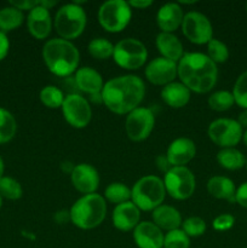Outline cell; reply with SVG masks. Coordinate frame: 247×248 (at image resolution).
Instances as JSON below:
<instances>
[{"instance_id":"7402d4cb","label":"cell","mask_w":247,"mask_h":248,"mask_svg":"<svg viewBox=\"0 0 247 248\" xmlns=\"http://www.w3.org/2000/svg\"><path fill=\"white\" fill-rule=\"evenodd\" d=\"M156 47L161 53V57L167 58L170 61L178 63L179 60L183 57L184 50L183 44L173 33H161L156 36Z\"/></svg>"},{"instance_id":"ac0fdd59","label":"cell","mask_w":247,"mask_h":248,"mask_svg":"<svg viewBox=\"0 0 247 248\" xmlns=\"http://www.w3.org/2000/svg\"><path fill=\"white\" fill-rule=\"evenodd\" d=\"M113 225L120 232H131L139 224L140 211L132 201L115 206L111 215Z\"/></svg>"},{"instance_id":"1f68e13d","label":"cell","mask_w":247,"mask_h":248,"mask_svg":"<svg viewBox=\"0 0 247 248\" xmlns=\"http://www.w3.org/2000/svg\"><path fill=\"white\" fill-rule=\"evenodd\" d=\"M64 94L61 91L58 87L53 86V85H48L45 86L40 91V101L45 107L50 109H57L61 108L64 101Z\"/></svg>"},{"instance_id":"484cf974","label":"cell","mask_w":247,"mask_h":248,"mask_svg":"<svg viewBox=\"0 0 247 248\" xmlns=\"http://www.w3.org/2000/svg\"><path fill=\"white\" fill-rule=\"evenodd\" d=\"M246 157L236 148H224L217 154V162L228 171H236L246 166Z\"/></svg>"},{"instance_id":"f907efd6","label":"cell","mask_w":247,"mask_h":248,"mask_svg":"<svg viewBox=\"0 0 247 248\" xmlns=\"http://www.w3.org/2000/svg\"><path fill=\"white\" fill-rule=\"evenodd\" d=\"M246 11H247V4H246Z\"/></svg>"},{"instance_id":"60d3db41","label":"cell","mask_w":247,"mask_h":248,"mask_svg":"<svg viewBox=\"0 0 247 248\" xmlns=\"http://www.w3.org/2000/svg\"><path fill=\"white\" fill-rule=\"evenodd\" d=\"M9 50H10L9 38H7L6 34L0 31V62L6 58L7 53H9Z\"/></svg>"},{"instance_id":"5b68a950","label":"cell","mask_w":247,"mask_h":248,"mask_svg":"<svg viewBox=\"0 0 247 248\" xmlns=\"http://www.w3.org/2000/svg\"><path fill=\"white\" fill-rule=\"evenodd\" d=\"M166 196L164 181L157 176H144L131 189V201L139 211H154L162 205Z\"/></svg>"},{"instance_id":"3957f363","label":"cell","mask_w":247,"mask_h":248,"mask_svg":"<svg viewBox=\"0 0 247 248\" xmlns=\"http://www.w3.org/2000/svg\"><path fill=\"white\" fill-rule=\"evenodd\" d=\"M43 60L52 74L65 78L77 70L80 53L72 41L51 39L43 47Z\"/></svg>"},{"instance_id":"e575fe53","label":"cell","mask_w":247,"mask_h":248,"mask_svg":"<svg viewBox=\"0 0 247 248\" xmlns=\"http://www.w3.org/2000/svg\"><path fill=\"white\" fill-rule=\"evenodd\" d=\"M190 237L182 229L167 232L164 237V248H189Z\"/></svg>"},{"instance_id":"c3c4849f","label":"cell","mask_w":247,"mask_h":248,"mask_svg":"<svg viewBox=\"0 0 247 248\" xmlns=\"http://www.w3.org/2000/svg\"><path fill=\"white\" fill-rule=\"evenodd\" d=\"M1 207H2V196L0 195V210H1Z\"/></svg>"},{"instance_id":"603a6c76","label":"cell","mask_w":247,"mask_h":248,"mask_svg":"<svg viewBox=\"0 0 247 248\" xmlns=\"http://www.w3.org/2000/svg\"><path fill=\"white\" fill-rule=\"evenodd\" d=\"M153 223L165 232L179 229L182 225V217L178 210L169 205H160L152 213Z\"/></svg>"},{"instance_id":"f6af8a7d","label":"cell","mask_w":247,"mask_h":248,"mask_svg":"<svg viewBox=\"0 0 247 248\" xmlns=\"http://www.w3.org/2000/svg\"><path fill=\"white\" fill-rule=\"evenodd\" d=\"M236 121L240 124V126H241L242 128H246L247 130V109H244V110L240 113Z\"/></svg>"},{"instance_id":"6da1fadb","label":"cell","mask_w":247,"mask_h":248,"mask_svg":"<svg viewBox=\"0 0 247 248\" xmlns=\"http://www.w3.org/2000/svg\"><path fill=\"white\" fill-rule=\"evenodd\" d=\"M104 106L114 114H130L142 103L145 85L137 75H121L108 80L101 92Z\"/></svg>"},{"instance_id":"4dcf8cb0","label":"cell","mask_w":247,"mask_h":248,"mask_svg":"<svg viewBox=\"0 0 247 248\" xmlns=\"http://www.w3.org/2000/svg\"><path fill=\"white\" fill-rule=\"evenodd\" d=\"M208 107L215 111H227L235 104L234 96L229 91H217L211 94L207 99Z\"/></svg>"},{"instance_id":"d4e9b609","label":"cell","mask_w":247,"mask_h":248,"mask_svg":"<svg viewBox=\"0 0 247 248\" xmlns=\"http://www.w3.org/2000/svg\"><path fill=\"white\" fill-rule=\"evenodd\" d=\"M207 191L211 196L219 200H227L229 202H235V188L234 182L224 176H215L208 179Z\"/></svg>"},{"instance_id":"836d02e7","label":"cell","mask_w":247,"mask_h":248,"mask_svg":"<svg viewBox=\"0 0 247 248\" xmlns=\"http://www.w3.org/2000/svg\"><path fill=\"white\" fill-rule=\"evenodd\" d=\"M207 57L212 62H215L216 64L227 62L228 58H229L228 46L223 41L218 40V39H212L207 44Z\"/></svg>"},{"instance_id":"ba28073f","label":"cell","mask_w":247,"mask_h":248,"mask_svg":"<svg viewBox=\"0 0 247 248\" xmlns=\"http://www.w3.org/2000/svg\"><path fill=\"white\" fill-rule=\"evenodd\" d=\"M113 58L119 67L126 70H137L147 61L148 51L138 39L126 38L114 45Z\"/></svg>"},{"instance_id":"5bb4252c","label":"cell","mask_w":247,"mask_h":248,"mask_svg":"<svg viewBox=\"0 0 247 248\" xmlns=\"http://www.w3.org/2000/svg\"><path fill=\"white\" fill-rule=\"evenodd\" d=\"M177 63L164 57H156L145 68V78L156 86H166L177 77Z\"/></svg>"},{"instance_id":"7dc6e473","label":"cell","mask_w":247,"mask_h":248,"mask_svg":"<svg viewBox=\"0 0 247 248\" xmlns=\"http://www.w3.org/2000/svg\"><path fill=\"white\" fill-rule=\"evenodd\" d=\"M242 140H244L245 145L247 147V130L244 132V136H242Z\"/></svg>"},{"instance_id":"d6986e66","label":"cell","mask_w":247,"mask_h":248,"mask_svg":"<svg viewBox=\"0 0 247 248\" xmlns=\"http://www.w3.org/2000/svg\"><path fill=\"white\" fill-rule=\"evenodd\" d=\"M164 237L162 230L153 222H140L133 230V240L138 248H162Z\"/></svg>"},{"instance_id":"83f0119b","label":"cell","mask_w":247,"mask_h":248,"mask_svg":"<svg viewBox=\"0 0 247 248\" xmlns=\"http://www.w3.org/2000/svg\"><path fill=\"white\" fill-rule=\"evenodd\" d=\"M17 132V123L9 110L0 108V144L10 142Z\"/></svg>"},{"instance_id":"74e56055","label":"cell","mask_w":247,"mask_h":248,"mask_svg":"<svg viewBox=\"0 0 247 248\" xmlns=\"http://www.w3.org/2000/svg\"><path fill=\"white\" fill-rule=\"evenodd\" d=\"M234 216L229 215V213H223V215L217 216L212 222L213 229L217 230V232H227V230L232 229L234 227Z\"/></svg>"},{"instance_id":"9a60e30c","label":"cell","mask_w":247,"mask_h":248,"mask_svg":"<svg viewBox=\"0 0 247 248\" xmlns=\"http://www.w3.org/2000/svg\"><path fill=\"white\" fill-rule=\"evenodd\" d=\"M73 186L84 195L94 194L99 186V174L93 166L89 164H79L70 173Z\"/></svg>"},{"instance_id":"52a82bcc","label":"cell","mask_w":247,"mask_h":248,"mask_svg":"<svg viewBox=\"0 0 247 248\" xmlns=\"http://www.w3.org/2000/svg\"><path fill=\"white\" fill-rule=\"evenodd\" d=\"M132 10L127 1L109 0L103 2L98 10V22L109 33H120L128 26Z\"/></svg>"},{"instance_id":"ffe728a7","label":"cell","mask_w":247,"mask_h":248,"mask_svg":"<svg viewBox=\"0 0 247 248\" xmlns=\"http://www.w3.org/2000/svg\"><path fill=\"white\" fill-rule=\"evenodd\" d=\"M184 14L181 5L169 2L162 5L156 14V23L164 33H173L183 23Z\"/></svg>"},{"instance_id":"8992f818","label":"cell","mask_w":247,"mask_h":248,"mask_svg":"<svg viewBox=\"0 0 247 248\" xmlns=\"http://www.w3.org/2000/svg\"><path fill=\"white\" fill-rule=\"evenodd\" d=\"M86 22L87 17L85 10L74 2L60 7L53 18V27L61 39L70 41L79 38L84 33Z\"/></svg>"},{"instance_id":"4fadbf2b","label":"cell","mask_w":247,"mask_h":248,"mask_svg":"<svg viewBox=\"0 0 247 248\" xmlns=\"http://www.w3.org/2000/svg\"><path fill=\"white\" fill-rule=\"evenodd\" d=\"M154 113L148 108L138 107L126 116V135L133 142H142L149 137L153 128H154Z\"/></svg>"},{"instance_id":"30bf717a","label":"cell","mask_w":247,"mask_h":248,"mask_svg":"<svg viewBox=\"0 0 247 248\" xmlns=\"http://www.w3.org/2000/svg\"><path fill=\"white\" fill-rule=\"evenodd\" d=\"M208 138L216 145L224 148H235L244 136V128L236 120L232 119H217L212 121L207 130Z\"/></svg>"},{"instance_id":"816d5d0a","label":"cell","mask_w":247,"mask_h":248,"mask_svg":"<svg viewBox=\"0 0 247 248\" xmlns=\"http://www.w3.org/2000/svg\"><path fill=\"white\" fill-rule=\"evenodd\" d=\"M162 248H164V247H162Z\"/></svg>"},{"instance_id":"8fae6325","label":"cell","mask_w":247,"mask_h":248,"mask_svg":"<svg viewBox=\"0 0 247 248\" xmlns=\"http://www.w3.org/2000/svg\"><path fill=\"white\" fill-rule=\"evenodd\" d=\"M62 113L64 120L74 128H84L90 124L92 109L89 101L81 94L70 93L63 101Z\"/></svg>"},{"instance_id":"681fc988","label":"cell","mask_w":247,"mask_h":248,"mask_svg":"<svg viewBox=\"0 0 247 248\" xmlns=\"http://www.w3.org/2000/svg\"><path fill=\"white\" fill-rule=\"evenodd\" d=\"M246 170H247V160H246Z\"/></svg>"},{"instance_id":"f546056e","label":"cell","mask_w":247,"mask_h":248,"mask_svg":"<svg viewBox=\"0 0 247 248\" xmlns=\"http://www.w3.org/2000/svg\"><path fill=\"white\" fill-rule=\"evenodd\" d=\"M89 53L96 60H108L113 57L114 45L104 38H96L90 41L87 46Z\"/></svg>"},{"instance_id":"d6a6232c","label":"cell","mask_w":247,"mask_h":248,"mask_svg":"<svg viewBox=\"0 0 247 248\" xmlns=\"http://www.w3.org/2000/svg\"><path fill=\"white\" fill-rule=\"evenodd\" d=\"M0 195L7 200H18L23 195V189L16 179L4 176L0 179Z\"/></svg>"},{"instance_id":"f35d334b","label":"cell","mask_w":247,"mask_h":248,"mask_svg":"<svg viewBox=\"0 0 247 248\" xmlns=\"http://www.w3.org/2000/svg\"><path fill=\"white\" fill-rule=\"evenodd\" d=\"M235 202L239 203L241 207L247 208V182L242 183L235 193Z\"/></svg>"},{"instance_id":"8d00e7d4","label":"cell","mask_w":247,"mask_h":248,"mask_svg":"<svg viewBox=\"0 0 247 248\" xmlns=\"http://www.w3.org/2000/svg\"><path fill=\"white\" fill-rule=\"evenodd\" d=\"M182 230L189 237L201 236L206 232V223L200 217H189L182 222Z\"/></svg>"},{"instance_id":"ee69618b","label":"cell","mask_w":247,"mask_h":248,"mask_svg":"<svg viewBox=\"0 0 247 248\" xmlns=\"http://www.w3.org/2000/svg\"><path fill=\"white\" fill-rule=\"evenodd\" d=\"M55 219L58 224H64L67 220H70V213L69 211H60L55 215Z\"/></svg>"},{"instance_id":"ab89813d","label":"cell","mask_w":247,"mask_h":248,"mask_svg":"<svg viewBox=\"0 0 247 248\" xmlns=\"http://www.w3.org/2000/svg\"><path fill=\"white\" fill-rule=\"evenodd\" d=\"M10 5L16 9L21 10V11H24V10H28L31 11V9H34L35 6H38L39 1H35V0H23V1H10Z\"/></svg>"},{"instance_id":"7bdbcfd3","label":"cell","mask_w":247,"mask_h":248,"mask_svg":"<svg viewBox=\"0 0 247 248\" xmlns=\"http://www.w3.org/2000/svg\"><path fill=\"white\" fill-rule=\"evenodd\" d=\"M128 5L135 9H147L150 5H153V1L150 0H132V1H128Z\"/></svg>"},{"instance_id":"277c9868","label":"cell","mask_w":247,"mask_h":248,"mask_svg":"<svg viewBox=\"0 0 247 248\" xmlns=\"http://www.w3.org/2000/svg\"><path fill=\"white\" fill-rule=\"evenodd\" d=\"M70 222L82 230H91L103 223L107 215L106 199L99 194L84 195L69 210Z\"/></svg>"},{"instance_id":"4316f807","label":"cell","mask_w":247,"mask_h":248,"mask_svg":"<svg viewBox=\"0 0 247 248\" xmlns=\"http://www.w3.org/2000/svg\"><path fill=\"white\" fill-rule=\"evenodd\" d=\"M24 21L23 11L14 6H6L0 9V31L6 34L22 26Z\"/></svg>"},{"instance_id":"7c38bea8","label":"cell","mask_w":247,"mask_h":248,"mask_svg":"<svg viewBox=\"0 0 247 248\" xmlns=\"http://www.w3.org/2000/svg\"><path fill=\"white\" fill-rule=\"evenodd\" d=\"M182 31L190 43L196 45L208 44L213 39V28L210 19L198 11H190L184 15Z\"/></svg>"},{"instance_id":"9c48e42d","label":"cell","mask_w":247,"mask_h":248,"mask_svg":"<svg viewBox=\"0 0 247 248\" xmlns=\"http://www.w3.org/2000/svg\"><path fill=\"white\" fill-rule=\"evenodd\" d=\"M166 194L174 200H186L195 191L196 181L193 172L186 166L172 167L164 177Z\"/></svg>"},{"instance_id":"cb8c5ba5","label":"cell","mask_w":247,"mask_h":248,"mask_svg":"<svg viewBox=\"0 0 247 248\" xmlns=\"http://www.w3.org/2000/svg\"><path fill=\"white\" fill-rule=\"evenodd\" d=\"M161 99L171 108H183L190 101V90L182 82L173 81L162 87Z\"/></svg>"},{"instance_id":"d590c367","label":"cell","mask_w":247,"mask_h":248,"mask_svg":"<svg viewBox=\"0 0 247 248\" xmlns=\"http://www.w3.org/2000/svg\"><path fill=\"white\" fill-rule=\"evenodd\" d=\"M232 93L234 96L235 103L242 109H247V70H245L237 78Z\"/></svg>"},{"instance_id":"2e32d148","label":"cell","mask_w":247,"mask_h":248,"mask_svg":"<svg viewBox=\"0 0 247 248\" xmlns=\"http://www.w3.org/2000/svg\"><path fill=\"white\" fill-rule=\"evenodd\" d=\"M52 18L50 11L43 7L39 1L38 6L31 9L27 17V27L29 33L38 40H44L47 38L52 29Z\"/></svg>"},{"instance_id":"bcb514c9","label":"cell","mask_w":247,"mask_h":248,"mask_svg":"<svg viewBox=\"0 0 247 248\" xmlns=\"http://www.w3.org/2000/svg\"><path fill=\"white\" fill-rule=\"evenodd\" d=\"M4 170H5V166H4V160H2V157L0 156V179L4 177Z\"/></svg>"},{"instance_id":"f1b7e54d","label":"cell","mask_w":247,"mask_h":248,"mask_svg":"<svg viewBox=\"0 0 247 248\" xmlns=\"http://www.w3.org/2000/svg\"><path fill=\"white\" fill-rule=\"evenodd\" d=\"M104 199L110 203H115L116 206L120 203L127 202L131 199V189L124 183L114 182L106 188Z\"/></svg>"},{"instance_id":"e0dca14e","label":"cell","mask_w":247,"mask_h":248,"mask_svg":"<svg viewBox=\"0 0 247 248\" xmlns=\"http://www.w3.org/2000/svg\"><path fill=\"white\" fill-rule=\"evenodd\" d=\"M196 155L195 143L186 137H181L174 140L169 145L166 152V157L172 167L185 166Z\"/></svg>"},{"instance_id":"7a4b0ae2","label":"cell","mask_w":247,"mask_h":248,"mask_svg":"<svg viewBox=\"0 0 247 248\" xmlns=\"http://www.w3.org/2000/svg\"><path fill=\"white\" fill-rule=\"evenodd\" d=\"M177 74L190 92L207 93L217 84L218 68L205 53L189 52L177 63Z\"/></svg>"},{"instance_id":"44dd1931","label":"cell","mask_w":247,"mask_h":248,"mask_svg":"<svg viewBox=\"0 0 247 248\" xmlns=\"http://www.w3.org/2000/svg\"><path fill=\"white\" fill-rule=\"evenodd\" d=\"M75 86L89 96L101 93L103 90V78L91 67H82L75 72Z\"/></svg>"},{"instance_id":"b9f144b4","label":"cell","mask_w":247,"mask_h":248,"mask_svg":"<svg viewBox=\"0 0 247 248\" xmlns=\"http://www.w3.org/2000/svg\"><path fill=\"white\" fill-rule=\"evenodd\" d=\"M155 164H156V167L159 169V171L164 172V173H167V172L172 169L169 160H167L166 155H159V156L156 157V160H155Z\"/></svg>"}]
</instances>
